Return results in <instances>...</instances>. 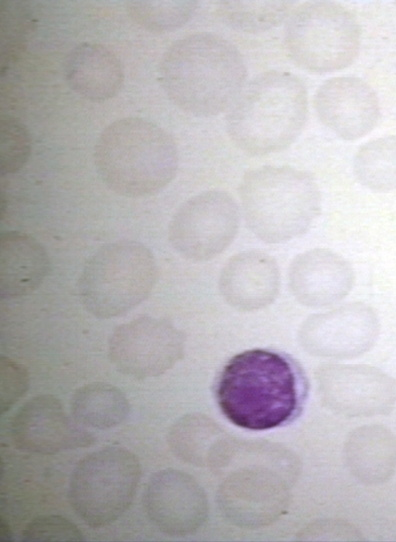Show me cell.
Returning a JSON list of instances; mask_svg holds the SVG:
<instances>
[{
	"instance_id": "cell-1",
	"label": "cell",
	"mask_w": 396,
	"mask_h": 542,
	"mask_svg": "<svg viewBox=\"0 0 396 542\" xmlns=\"http://www.w3.org/2000/svg\"><path fill=\"white\" fill-rule=\"evenodd\" d=\"M307 391L301 366L289 355L265 348L233 356L215 385L224 416L234 425L252 431L291 423L300 415Z\"/></svg>"
},
{
	"instance_id": "cell-2",
	"label": "cell",
	"mask_w": 396,
	"mask_h": 542,
	"mask_svg": "<svg viewBox=\"0 0 396 542\" xmlns=\"http://www.w3.org/2000/svg\"><path fill=\"white\" fill-rule=\"evenodd\" d=\"M247 67L240 50L211 32L176 40L163 54L159 81L181 110L212 117L228 110L246 84Z\"/></svg>"
},
{
	"instance_id": "cell-3",
	"label": "cell",
	"mask_w": 396,
	"mask_h": 542,
	"mask_svg": "<svg viewBox=\"0 0 396 542\" xmlns=\"http://www.w3.org/2000/svg\"><path fill=\"white\" fill-rule=\"evenodd\" d=\"M307 115L308 93L300 77L270 70L245 84L227 111L226 130L240 150L262 156L294 143Z\"/></svg>"
},
{
	"instance_id": "cell-4",
	"label": "cell",
	"mask_w": 396,
	"mask_h": 542,
	"mask_svg": "<svg viewBox=\"0 0 396 542\" xmlns=\"http://www.w3.org/2000/svg\"><path fill=\"white\" fill-rule=\"evenodd\" d=\"M94 162L102 181L127 197L152 195L175 177L177 146L158 124L138 117L116 120L99 134Z\"/></svg>"
},
{
	"instance_id": "cell-5",
	"label": "cell",
	"mask_w": 396,
	"mask_h": 542,
	"mask_svg": "<svg viewBox=\"0 0 396 542\" xmlns=\"http://www.w3.org/2000/svg\"><path fill=\"white\" fill-rule=\"evenodd\" d=\"M240 200L247 226L268 243L303 234L321 209L316 181L307 172L289 166H261L246 172Z\"/></svg>"
},
{
	"instance_id": "cell-6",
	"label": "cell",
	"mask_w": 396,
	"mask_h": 542,
	"mask_svg": "<svg viewBox=\"0 0 396 542\" xmlns=\"http://www.w3.org/2000/svg\"><path fill=\"white\" fill-rule=\"evenodd\" d=\"M284 45L299 68L318 74L335 72L356 60L361 28L344 6L331 1H309L288 17Z\"/></svg>"
},
{
	"instance_id": "cell-7",
	"label": "cell",
	"mask_w": 396,
	"mask_h": 542,
	"mask_svg": "<svg viewBox=\"0 0 396 542\" xmlns=\"http://www.w3.org/2000/svg\"><path fill=\"white\" fill-rule=\"evenodd\" d=\"M155 280L151 251L135 241H118L102 246L88 259L79 280V292L90 313L111 318L141 303Z\"/></svg>"
},
{
	"instance_id": "cell-8",
	"label": "cell",
	"mask_w": 396,
	"mask_h": 542,
	"mask_svg": "<svg viewBox=\"0 0 396 542\" xmlns=\"http://www.w3.org/2000/svg\"><path fill=\"white\" fill-rule=\"evenodd\" d=\"M140 479V465L128 450L110 446L83 458L72 474L69 501L90 526H105L130 506Z\"/></svg>"
},
{
	"instance_id": "cell-9",
	"label": "cell",
	"mask_w": 396,
	"mask_h": 542,
	"mask_svg": "<svg viewBox=\"0 0 396 542\" xmlns=\"http://www.w3.org/2000/svg\"><path fill=\"white\" fill-rule=\"evenodd\" d=\"M239 227V209L223 190L203 191L177 209L169 225L174 248L192 260H207L221 253Z\"/></svg>"
},
{
	"instance_id": "cell-10",
	"label": "cell",
	"mask_w": 396,
	"mask_h": 542,
	"mask_svg": "<svg viewBox=\"0 0 396 542\" xmlns=\"http://www.w3.org/2000/svg\"><path fill=\"white\" fill-rule=\"evenodd\" d=\"M184 340L182 332L169 321L140 317L115 329L109 357L124 374L137 378L158 376L181 359Z\"/></svg>"
},
{
	"instance_id": "cell-11",
	"label": "cell",
	"mask_w": 396,
	"mask_h": 542,
	"mask_svg": "<svg viewBox=\"0 0 396 542\" xmlns=\"http://www.w3.org/2000/svg\"><path fill=\"white\" fill-rule=\"evenodd\" d=\"M313 103L321 123L346 141L370 133L380 118L376 92L366 81L355 76L324 81L316 90Z\"/></svg>"
},
{
	"instance_id": "cell-12",
	"label": "cell",
	"mask_w": 396,
	"mask_h": 542,
	"mask_svg": "<svg viewBox=\"0 0 396 542\" xmlns=\"http://www.w3.org/2000/svg\"><path fill=\"white\" fill-rule=\"evenodd\" d=\"M144 506L150 520L163 532L183 536L201 525L206 500L188 474L169 469L155 473L147 483Z\"/></svg>"
},
{
	"instance_id": "cell-13",
	"label": "cell",
	"mask_w": 396,
	"mask_h": 542,
	"mask_svg": "<svg viewBox=\"0 0 396 542\" xmlns=\"http://www.w3.org/2000/svg\"><path fill=\"white\" fill-rule=\"evenodd\" d=\"M12 434L20 448L47 454L83 446L91 439L73 426L59 400L50 395L34 397L19 410Z\"/></svg>"
},
{
	"instance_id": "cell-14",
	"label": "cell",
	"mask_w": 396,
	"mask_h": 542,
	"mask_svg": "<svg viewBox=\"0 0 396 542\" xmlns=\"http://www.w3.org/2000/svg\"><path fill=\"white\" fill-rule=\"evenodd\" d=\"M226 300L242 309H256L274 300L279 290V268L267 254L244 252L232 257L220 276Z\"/></svg>"
},
{
	"instance_id": "cell-15",
	"label": "cell",
	"mask_w": 396,
	"mask_h": 542,
	"mask_svg": "<svg viewBox=\"0 0 396 542\" xmlns=\"http://www.w3.org/2000/svg\"><path fill=\"white\" fill-rule=\"evenodd\" d=\"M64 75L75 93L96 102L117 95L124 79L116 54L96 42H82L67 54Z\"/></svg>"
},
{
	"instance_id": "cell-16",
	"label": "cell",
	"mask_w": 396,
	"mask_h": 542,
	"mask_svg": "<svg viewBox=\"0 0 396 542\" xmlns=\"http://www.w3.org/2000/svg\"><path fill=\"white\" fill-rule=\"evenodd\" d=\"M352 281L348 263L326 250L301 254L290 269L293 294L309 305H325L342 298L351 289Z\"/></svg>"
},
{
	"instance_id": "cell-17",
	"label": "cell",
	"mask_w": 396,
	"mask_h": 542,
	"mask_svg": "<svg viewBox=\"0 0 396 542\" xmlns=\"http://www.w3.org/2000/svg\"><path fill=\"white\" fill-rule=\"evenodd\" d=\"M2 297L22 296L36 289L48 270L43 247L30 235L9 231L0 239Z\"/></svg>"
},
{
	"instance_id": "cell-18",
	"label": "cell",
	"mask_w": 396,
	"mask_h": 542,
	"mask_svg": "<svg viewBox=\"0 0 396 542\" xmlns=\"http://www.w3.org/2000/svg\"><path fill=\"white\" fill-rule=\"evenodd\" d=\"M129 405L124 394L106 383H91L78 389L72 399L75 419L89 427L106 429L121 423Z\"/></svg>"
},
{
	"instance_id": "cell-19",
	"label": "cell",
	"mask_w": 396,
	"mask_h": 542,
	"mask_svg": "<svg viewBox=\"0 0 396 542\" xmlns=\"http://www.w3.org/2000/svg\"><path fill=\"white\" fill-rule=\"evenodd\" d=\"M294 4L290 0H224L217 2V14L234 30L260 33L287 20Z\"/></svg>"
},
{
	"instance_id": "cell-20",
	"label": "cell",
	"mask_w": 396,
	"mask_h": 542,
	"mask_svg": "<svg viewBox=\"0 0 396 542\" xmlns=\"http://www.w3.org/2000/svg\"><path fill=\"white\" fill-rule=\"evenodd\" d=\"M357 180L375 192L396 189V136L378 137L363 144L354 157Z\"/></svg>"
},
{
	"instance_id": "cell-21",
	"label": "cell",
	"mask_w": 396,
	"mask_h": 542,
	"mask_svg": "<svg viewBox=\"0 0 396 542\" xmlns=\"http://www.w3.org/2000/svg\"><path fill=\"white\" fill-rule=\"evenodd\" d=\"M196 0H130L128 16L139 26L152 32H169L185 25L194 15Z\"/></svg>"
},
{
	"instance_id": "cell-22",
	"label": "cell",
	"mask_w": 396,
	"mask_h": 542,
	"mask_svg": "<svg viewBox=\"0 0 396 542\" xmlns=\"http://www.w3.org/2000/svg\"><path fill=\"white\" fill-rule=\"evenodd\" d=\"M31 141L26 126L16 117L4 115L0 120L1 174L15 173L28 160Z\"/></svg>"
},
{
	"instance_id": "cell-23",
	"label": "cell",
	"mask_w": 396,
	"mask_h": 542,
	"mask_svg": "<svg viewBox=\"0 0 396 542\" xmlns=\"http://www.w3.org/2000/svg\"><path fill=\"white\" fill-rule=\"evenodd\" d=\"M77 526L60 516L34 519L23 532V541H82Z\"/></svg>"
},
{
	"instance_id": "cell-24",
	"label": "cell",
	"mask_w": 396,
	"mask_h": 542,
	"mask_svg": "<svg viewBox=\"0 0 396 542\" xmlns=\"http://www.w3.org/2000/svg\"><path fill=\"white\" fill-rule=\"evenodd\" d=\"M1 409L6 412L27 390L26 369L6 357L1 360Z\"/></svg>"
}]
</instances>
